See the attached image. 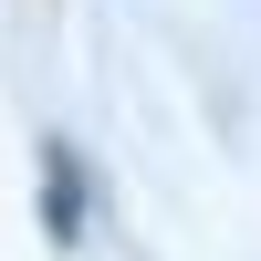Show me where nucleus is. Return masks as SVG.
Listing matches in <instances>:
<instances>
[{
	"mask_svg": "<svg viewBox=\"0 0 261 261\" xmlns=\"http://www.w3.org/2000/svg\"><path fill=\"white\" fill-rule=\"evenodd\" d=\"M42 178H53L42 220H53V241H73V230H84V167H73V146H42Z\"/></svg>",
	"mask_w": 261,
	"mask_h": 261,
	"instance_id": "nucleus-1",
	"label": "nucleus"
}]
</instances>
